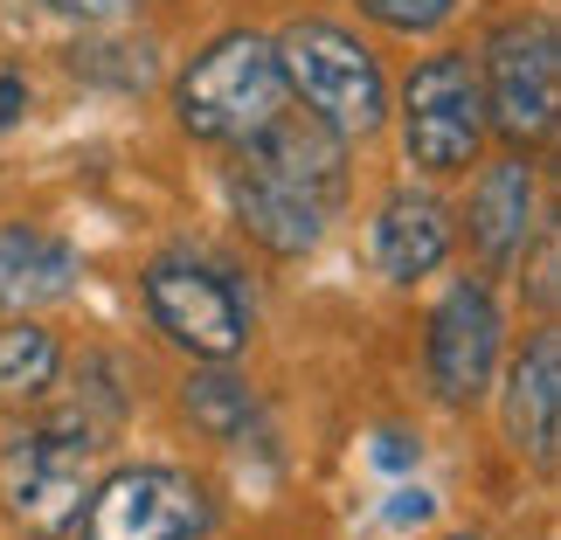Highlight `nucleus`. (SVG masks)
Returning a JSON list of instances; mask_svg holds the SVG:
<instances>
[{
  "instance_id": "nucleus-12",
  "label": "nucleus",
  "mask_w": 561,
  "mask_h": 540,
  "mask_svg": "<svg viewBox=\"0 0 561 540\" xmlns=\"http://www.w3.org/2000/svg\"><path fill=\"white\" fill-rule=\"evenodd\" d=\"M554 429H561V333L548 326L520 360H513V381H506V437H513L520 458L554 464Z\"/></svg>"
},
{
  "instance_id": "nucleus-6",
  "label": "nucleus",
  "mask_w": 561,
  "mask_h": 540,
  "mask_svg": "<svg viewBox=\"0 0 561 540\" xmlns=\"http://www.w3.org/2000/svg\"><path fill=\"white\" fill-rule=\"evenodd\" d=\"M83 540H208L215 499L174 464H125L83 499Z\"/></svg>"
},
{
  "instance_id": "nucleus-16",
  "label": "nucleus",
  "mask_w": 561,
  "mask_h": 540,
  "mask_svg": "<svg viewBox=\"0 0 561 540\" xmlns=\"http://www.w3.org/2000/svg\"><path fill=\"white\" fill-rule=\"evenodd\" d=\"M450 8H458V0H360V14H375L381 28H396V35H430V28H444Z\"/></svg>"
},
{
  "instance_id": "nucleus-15",
  "label": "nucleus",
  "mask_w": 561,
  "mask_h": 540,
  "mask_svg": "<svg viewBox=\"0 0 561 540\" xmlns=\"http://www.w3.org/2000/svg\"><path fill=\"white\" fill-rule=\"evenodd\" d=\"M181 409L194 416V429H208V437H250V423H256V395H250V381H236V375H187L181 388Z\"/></svg>"
},
{
  "instance_id": "nucleus-19",
  "label": "nucleus",
  "mask_w": 561,
  "mask_h": 540,
  "mask_svg": "<svg viewBox=\"0 0 561 540\" xmlns=\"http://www.w3.org/2000/svg\"><path fill=\"white\" fill-rule=\"evenodd\" d=\"M375 464L381 471H409V464H416V437H409V429H381V437H375Z\"/></svg>"
},
{
  "instance_id": "nucleus-7",
  "label": "nucleus",
  "mask_w": 561,
  "mask_h": 540,
  "mask_svg": "<svg viewBox=\"0 0 561 540\" xmlns=\"http://www.w3.org/2000/svg\"><path fill=\"white\" fill-rule=\"evenodd\" d=\"M402 146L423 174H465L485 146V91L465 56H423L402 83Z\"/></svg>"
},
{
  "instance_id": "nucleus-8",
  "label": "nucleus",
  "mask_w": 561,
  "mask_h": 540,
  "mask_svg": "<svg viewBox=\"0 0 561 540\" xmlns=\"http://www.w3.org/2000/svg\"><path fill=\"white\" fill-rule=\"evenodd\" d=\"M485 118L500 125L513 146H541L554 133V104H561V49H554V21H506L485 42Z\"/></svg>"
},
{
  "instance_id": "nucleus-10",
  "label": "nucleus",
  "mask_w": 561,
  "mask_h": 540,
  "mask_svg": "<svg viewBox=\"0 0 561 540\" xmlns=\"http://www.w3.org/2000/svg\"><path fill=\"white\" fill-rule=\"evenodd\" d=\"M534 208H541V194H534L527 153H506L479 174V187H471V250L485 256V271H513V256L534 235Z\"/></svg>"
},
{
  "instance_id": "nucleus-2",
  "label": "nucleus",
  "mask_w": 561,
  "mask_h": 540,
  "mask_svg": "<svg viewBox=\"0 0 561 540\" xmlns=\"http://www.w3.org/2000/svg\"><path fill=\"white\" fill-rule=\"evenodd\" d=\"M285 70H277V42L236 28L222 42H208L202 56L174 83V118L181 133L208 146H250L285 118Z\"/></svg>"
},
{
  "instance_id": "nucleus-4",
  "label": "nucleus",
  "mask_w": 561,
  "mask_h": 540,
  "mask_svg": "<svg viewBox=\"0 0 561 540\" xmlns=\"http://www.w3.org/2000/svg\"><path fill=\"white\" fill-rule=\"evenodd\" d=\"M98 429L62 416V423H42V429H21V437L0 450V492H8L14 520L42 533V540H62L83 520V499H91V458H98Z\"/></svg>"
},
{
  "instance_id": "nucleus-20",
  "label": "nucleus",
  "mask_w": 561,
  "mask_h": 540,
  "mask_svg": "<svg viewBox=\"0 0 561 540\" xmlns=\"http://www.w3.org/2000/svg\"><path fill=\"white\" fill-rule=\"evenodd\" d=\"M534 298H541V312H554V235L541 243V271H534Z\"/></svg>"
},
{
  "instance_id": "nucleus-18",
  "label": "nucleus",
  "mask_w": 561,
  "mask_h": 540,
  "mask_svg": "<svg viewBox=\"0 0 561 540\" xmlns=\"http://www.w3.org/2000/svg\"><path fill=\"white\" fill-rule=\"evenodd\" d=\"M56 14H70V21H125L139 8V0H49Z\"/></svg>"
},
{
  "instance_id": "nucleus-5",
  "label": "nucleus",
  "mask_w": 561,
  "mask_h": 540,
  "mask_svg": "<svg viewBox=\"0 0 561 540\" xmlns=\"http://www.w3.org/2000/svg\"><path fill=\"white\" fill-rule=\"evenodd\" d=\"M146 319L160 326V340H174L194 360H229L250 347V298L229 271L202 264V256H160L139 277Z\"/></svg>"
},
{
  "instance_id": "nucleus-22",
  "label": "nucleus",
  "mask_w": 561,
  "mask_h": 540,
  "mask_svg": "<svg viewBox=\"0 0 561 540\" xmlns=\"http://www.w3.org/2000/svg\"><path fill=\"white\" fill-rule=\"evenodd\" d=\"M458 540H479V533H458Z\"/></svg>"
},
{
  "instance_id": "nucleus-9",
  "label": "nucleus",
  "mask_w": 561,
  "mask_h": 540,
  "mask_svg": "<svg viewBox=\"0 0 561 540\" xmlns=\"http://www.w3.org/2000/svg\"><path fill=\"white\" fill-rule=\"evenodd\" d=\"M423 367H430L437 402H450V409L485 395L492 367H500V306H492L485 285H450L437 298L430 333H423Z\"/></svg>"
},
{
  "instance_id": "nucleus-1",
  "label": "nucleus",
  "mask_w": 561,
  "mask_h": 540,
  "mask_svg": "<svg viewBox=\"0 0 561 540\" xmlns=\"http://www.w3.org/2000/svg\"><path fill=\"white\" fill-rule=\"evenodd\" d=\"M340 194H347V139H333L312 118H277L264 139L243 146L229 166V208L250 243L271 256H306L319 250Z\"/></svg>"
},
{
  "instance_id": "nucleus-17",
  "label": "nucleus",
  "mask_w": 561,
  "mask_h": 540,
  "mask_svg": "<svg viewBox=\"0 0 561 540\" xmlns=\"http://www.w3.org/2000/svg\"><path fill=\"white\" fill-rule=\"evenodd\" d=\"M28 77H21V70H0V133H14V125L21 118H28Z\"/></svg>"
},
{
  "instance_id": "nucleus-21",
  "label": "nucleus",
  "mask_w": 561,
  "mask_h": 540,
  "mask_svg": "<svg viewBox=\"0 0 561 540\" xmlns=\"http://www.w3.org/2000/svg\"><path fill=\"white\" fill-rule=\"evenodd\" d=\"M416 520H430V499L423 492H402V499L388 506V527H416Z\"/></svg>"
},
{
  "instance_id": "nucleus-14",
  "label": "nucleus",
  "mask_w": 561,
  "mask_h": 540,
  "mask_svg": "<svg viewBox=\"0 0 561 540\" xmlns=\"http://www.w3.org/2000/svg\"><path fill=\"white\" fill-rule=\"evenodd\" d=\"M56 367H62V347L49 326H28V319L0 326V409H28L35 395H49Z\"/></svg>"
},
{
  "instance_id": "nucleus-11",
  "label": "nucleus",
  "mask_w": 561,
  "mask_h": 540,
  "mask_svg": "<svg viewBox=\"0 0 561 540\" xmlns=\"http://www.w3.org/2000/svg\"><path fill=\"white\" fill-rule=\"evenodd\" d=\"M450 256V208L430 187H396L375 215V264L396 285H416Z\"/></svg>"
},
{
  "instance_id": "nucleus-13",
  "label": "nucleus",
  "mask_w": 561,
  "mask_h": 540,
  "mask_svg": "<svg viewBox=\"0 0 561 540\" xmlns=\"http://www.w3.org/2000/svg\"><path fill=\"white\" fill-rule=\"evenodd\" d=\"M77 250L62 243V235L49 229H28V222H14V229H0V306L8 312H42V306H62V298L77 291Z\"/></svg>"
},
{
  "instance_id": "nucleus-3",
  "label": "nucleus",
  "mask_w": 561,
  "mask_h": 540,
  "mask_svg": "<svg viewBox=\"0 0 561 540\" xmlns=\"http://www.w3.org/2000/svg\"><path fill=\"white\" fill-rule=\"evenodd\" d=\"M277 70H285V91L306 97V118L327 125L333 139H368L388 125L381 62L340 21H291L277 42Z\"/></svg>"
}]
</instances>
